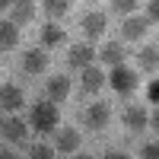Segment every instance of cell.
<instances>
[{"label":"cell","mask_w":159,"mask_h":159,"mask_svg":"<svg viewBox=\"0 0 159 159\" xmlns=\"http://www.w3.org/2000/svg\"><path fill=\"white\" fill-rule=\"evenodd\" d=\"M22 102H25V96H22V89H19L16 83L0 86V108H7V111H19Z\"/></svg>","instance_id":"ba28073f"},{"label":"cell","mask_w":159,"mask_h":159,"mask_svg":"<svg viewBox=\"0 0 159 159\" xmlns=\"http://www.w3.org/2000/svg\"><path fill=\"white\" fill-rule=\"evenodd\" d=\"M147 32H150L147 16H140V13H134V16H124V22H121V35H124V38L137 42V38H147Z\"/></svg>","instance_id":"8992f818"},{"label":"cell","mask_w":159,"mask_h":159,"mask_svg":"<svg viewBox=\"0 0 159 159\" xmlns=\"http://www.w3.org/2000/svg\"><path fill=\"white\" fill-rule=\"evenodd\" d=\"M45 13H48L51 19L70 16V0H45Z\"/></svg>","instance_id":"d6986e66"},{"label":"cell","mask_w":159,"mask_h":159,"mask_svg":"<svg viewBox=\"0 0 159 159\" xmlns=\"http://www.w3.org/2000/svg\"><path fill=\"white\" fill-rule=\"evenodd\" d=\"M64 29L61 25H54V22H45L42 25V48L48 51V48H57V45H64Z\"/></svg>","instance_id":"5bb4252c"},{"label":"cell","mask_w":159,"mask_h":159,"mask_svg":"<svg viewBox=\"0 0 159 159\" xmlns=\"http://www.w3.org/2000/svg\"><path fill=\"white\" fill-rule=\"evenodd\" d=\"M70 96V76H51L48 83H45V99L51 105H57Z\"/></svg>","instance_id":"52a82bcc"},{"label":"cell","mask_w":159,"mask_h":159,"mask_svg":"<svg viewBox=\"0 0 159 159\" xmlns=\"http://www.w3.org/2000/svg\"><path fill=\"white\" fill-rule=\"evenodd\" d=\"M99 57H102L105 64H111V67H121L124 57H127V51H124V45H121V42H105V45H102V51H99Z\"/></svg>","instance_id":"4fadbf2b"},{"label":"cell","mask_w":159,"mask_h":159,"mask_svg":"<svg viewBox=\"0 0 159 159\" xmlns=\"http://www.w3.org/2000/svg\"><path fill=\"white\" fill-rule=\"evenodd\" d=\"M67 64H70L73 70L92 67V64H96V48H92V45H73V48L67 51Z\"/></svg>","instance_id":"5b68a950"},{"label":"cell","mask_w":159,"mask_h":159,"mask_svg":"<svg viewBox=\"0 0 159 159\" xmlns=\"http://www.w3.org/2000/svg\"><path fill=\"white\" fill-rule=\"evenodd\" d=\"M76 147H80V134H76L73 127H61V130H57V150L70 156Z\"/></svg>","instance_id":"9a60e30c"},{"label":"cell","mask_w":159,"mask_h":159,"mask_svg":"<svg viewBox=\"0 0 159 159\" xmlns=\"http://www.w3.org/2000/svg\"><path fill=\"white\" fill-rule=\"evenodd\" d=\"M0 130H3V137H7V140L22 143V140H25V134H29V124L19 121V115H13V118H7V121L0 124Z\"/></svg>","instance_id":"30bf717a"},{"label":"cell","mask_w":159,"mask_h":159,"mask_svg":"<svg viewBox=\"0 0 159 159\" xmlns=\"http://www.w3.org/2000/svg\"><path fill=\"white\" fill-rule=\"evenodd\" d=\"M102 86H105V73L96 67V64L86 67V70H83V89H86V92H99Z\"/></svg>","instance_id":"2e32d148"},{"label":"cell","mask_w":159,"mask_h":159,"mask_svg":"<svg viewBox=\"0 0 159 159\" xmlns=\"http://www.w3.org/2000/svg\"><path fill=\"white\" fill-rule=\"evenodd\" d=\"M105 25H108V19H105V13H99V10H92V13L83 16V32H86V38H99V35L105 32Z\"/></svg>","instance_id":"7c38bea8"},{"label":"cell","mask_w":159,"mask_h":159,"mask_svg":"<svg viewBox=\"0 0 159 159\" xmlns=\"http://www.w3.org/2000/svg\"><path fill=\"white\" fill-rule=\"evenodd\" d=\"M121 121H124L127 130H143V127L150 124V115H147V108H143V105H130V108H124Z\"/></svg>","instance_id":"9c48e42d"},{"label":"cell","mask_w":159,"mask_h":159,"mask_svg":"<svg viewBox=\"0 0 159 159\" xmlns=\"http://www.w3.org/2000/svg\"><path fill=\"white\" fill-rule=\"evenodd\" d=\"M35 16V3L32 0H16V3H13V22L16 25H25Z\"/></svg>","instance_id":"e0dca14e"},{"label":"cell","mask_w":159,"mask_h":159,"mask_svg":"<svg viewBox=\"0 0 159 159\" xmlns=\"http://www.w3.org/2000/svg\"><path fill=\"white\" fill-rule=\"evenodd\" d=\"M0 124H3V121H0Z\"/></svg>","instance_id":"f546056e"},{"label":"cell","mask_w":159,"mask_h":159,"mask_svg":"<svg viewBox=\"0 0 159 159\" xmlns=\"http://www.w3.org/2000/svg\"><path fill=\"white\" fill-rule=\"evenodd\" d=\"M140 159H159V143H143L140 147Z\"/></svg>","instance_id":"7402d4cb"},{"label":"cell","mask_w":159,"mask_h":159,"mask_svg":"<svg viewBox=\"0 0 159 159\" xmlns=\"http://www.w3.org/2000/svg\"><path fill=\"white\" fill-rule=\"evenodd\" d=\"M137 61H140L143 70H156V67H159V48H156V45H143V48L137 51Z\"/></svg>","instance_id":"ac0fdd59"},{"label":"cell","mask_w":159,"mask_h":159,"mask_svg":"<svg viewBox=\"0 0 159 159\" xmlns=\"http://www.w3.org/2000/svg\"><path fill=\"white\" fill-rule=\"evenodd\" d=\"M83 121H86L89 130H105V127H108V121H111V108H108L105 102H96V105H89V108H86Z\"/></svg>","instance_id":"277c9868"},{"label":"cell","mask_w":159,"mask_h":159,"mask_svg":"<svg viewBox=\"0 0 159 159\" xmlns=\"http://www.w3.org/2000/svg\"><path fill=\"white\" fill-rule=\"evenodd\" d=\"M143 16H147V22H150V25H153V22H159V0H150Z\"/></svg>","instance_id":"603a6c76"},{"label":"cell","mask_w":159,"mask_h":159,"mask_svg":"<svg viewBox=\"0 0 159 159\" xmlns=\"http://www.w3.org/2000/svg\"><path fill=\"white\" fill-rule=\"evenodd\" d=\"M19 45V25L13 19H0V51H13Z\"/></svg>","instance_id":"8fae6325"},{"label":"cell","mask_w":159,"mask_h":159,"mask_svg":"<svg viewBox=\"0 0 159 159\" xmlns=\"http://www.w3.org/2000/svg\"><path fill=\"white\" fill-rule=\"evenodd\" d=\"M57 105H51L48 99H38L29 111V127L38 130V134H51V130H57Z\"/></svg>","instance_id":"6da1fadb"},{"label":"cell","mask_w":159,"mask_h":159,"mask_svg":"<svg viewBox=\"0 0 159 159\" xmlns=\"http://www.w3.org/2000/svg\"><path fill=\"white\" fill-rule=\"evenodd\" d=\"M70 159H89V156H70Z\"/></svg>","instance_id":"f1b7e54d"},{"label":"cell","mask_w":159,"mask_h":159,"mask_svg":"<svg viewBox=\"0 0 159 159\" xmlns=\"http://www.w3.org/2000/svg\"><path fill=\"white\" fill-rule=\"evenodd\" d=\"M105 159H130V156L121 153V150H108V153H105Z\"/></svg>","instance_id":"d4e9b609"},{"label":"cell","mask_w":159,"mask_h":159,"mask_svg":"<svg viewBox=\"0 0 159 159\" xmlns=\"http://www.w3.org/2000/svg\"><path fill=\"white\" fill-rule=\"evenodd\" d=\"M16 0H0V10H7V7H13Z\"/></svg>","instance_id":"83f0119b"},{"label":"cell","mask_w":159,"mask_h":159,"mask_svg":"<svg viewBox=\"0 0 159 159\" xmlns=\"http://www.w3.org/2000/svg\"><path fill=\"white\" fill-rule=\"evenodd\" d=\"M89 3H92V0H89Z\"/></svg>","instance_id":"4dcf8cb0"},{"label":"cell","mask_w":159,"mask_h":159,"mask_svg":"<svg viewBox=\"0 0 159 159\" xmlns=\"http://www.w3.org/2000/svg\"><path fill=\"white\" fill-rule=\"evenodd\" d=\"M29 159H54V150L45 147V143H35V147L29 150Z\"/></svg>","instance_id":"44dd1931"},{"label":"cell","mask_w":159,"mask_h":159,"mask_svg":"<svg viewBox=\"0 0 159 159\" xmlns=\"http://www.w3.org/2000/svg\"><path fill=\"white\" fill-rule=\"evenodd\" d=\"M111 10L124 13V16H134V13H137V0H111Z\"/></svg>","instance_id":"ffe728a7"},{"label":"cell","mask_w":159,"mask_h":159,"mask_svg":"<svg viewBox=\"0 0 159 159\" xmlns=\"http://www.w3.org/2000/svg\"><path fill=\"white\" fill-rule=\"evenodd\" d=\"M0 159H19L16 153H10V150H0Z\"/></svg>","instance_id":"4316f807"},{"label":"cell","mask_w":159,"mask_h":159,"mask_svg":"<svg viewBox=\"0 0 159 159\" xmlns=\"http://www.w3.org/2000/svg\"><path fill=\"white\" fill-rule=\"evenodd\" d=\"M105 83H108V86H111L121 99H127L130 92L137 89V73L130 70V67H124V64H121V67H111V73L105 76Z\"/></svg>","instance_id":"7a4b0ae2"},{"label":"cell","mask_w":159,"mask_h":159,"mask_svg":"<svg viewBox=\"0 0 159 159\" xmlns=\"http://www.w3.org/2000/svg\"><path fill=\"white\" fill-rule=\"evenodd\" d=\"M150 127H156V130H159V108L150 115Z\"/></svg>","instance_id":"484cf974"},{"label":"cell","mask_w":159,"mask_h":159,"mask_svg":"<svg viewBox=\"0 0 159 159\" xmlns=\"http://www.w3.org/2000/svg\"><path fill=\"white\" fill-rule=\"evenodd\" d=\"M48 64H51V61H48V51H45V48H29V51L22 54V70L29 73V76L45 73Z\"/></svg>","instance_id":"3957f363"},{"label":"cell","mask_w":159,"mask_h":159,"mask_svg":"<svg viewBox=\"0 0 159 159\" xmlns=\"http://www.w3.org/2000/svg\"><path fill=\"white\" fill-rule=\"evenodd\" d=\"M147 102H153L159 108V80H153V83H147Z\"/></svg>","instance_id":"cb8c5ba5"}]
</instances>
